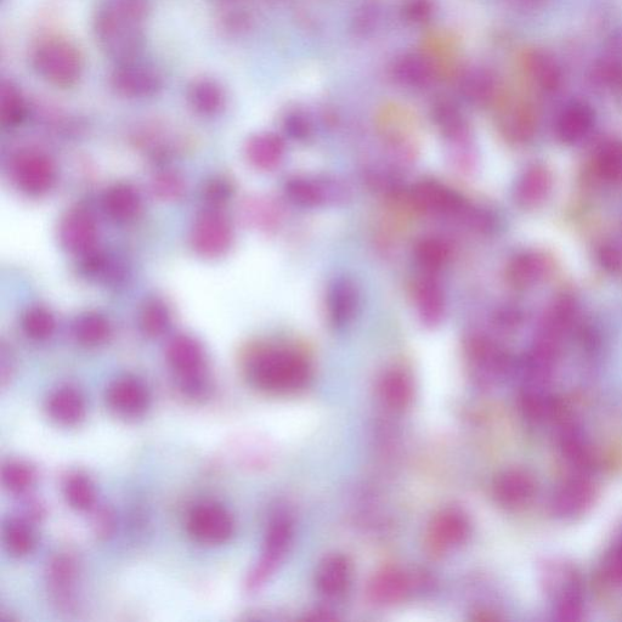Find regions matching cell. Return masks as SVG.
Wrapping results in <instances>:
<instances>
[{"mask_svg":"<svg viewBox=\"0 0 622 622\" xmlns=\"http://www.w3.org/2000/svg\"><path fill=\"white\" fill-rule=\"evenodd\" d=\"M149 13L150 0H111L96 15V38L118 64L134 61L143 50Z\"/></svg>","mask_w":622,"mask_h":622,"instance_id":"6da1fadb","label":"cell"},{"mask_svg":"<svg viewBox=\"0 0 622 622\" xmlns=\"http://www.w3.org/2000/svg\"><path fill=\"white\" fill-rule=\"evenodd\" d=\"M246 369L254 387L273 394L296 393L307 387L313 375L303 354L284 347L257 350L248 359Z\"/></svg>","mask_w":622,"mask_h":622,"instance_id":"7a4b0ae2","label":"cell"},{"mask_svg":"<svg viewBox=\"0 0 622 622\" xmlns=\"http://www.w3.org/2000/svg\"><path fill=\"white\" fill-rule=\"evenodd\" d=\"M32 65L38 76L59 88L75 86L83 72V58L76 45L61 38L39 43L32 55Z\"/></svg>","mask_w":622,"mask_h":622,"instance_id":"3957f363","label":"cell"},{"mask_svg":"<svg viewBox=\"0 0 622 622\" xmlns=\"http://www.w3.org/2000/svg\"><path fill=\"white\" fill-rule=\"evenodd\" d=\"M545 587L554 618L580 620L585 609V591L578 573L567 564H554L545 573Z\"/></svg>","mask_w":622,"mask_h":622,"instance_id":"277c9868","label":"cell"},{"mask_svg":"<svg viewBox=\"0 0 622 622\" xmlns=\"http://www.w3.org/2000/svg\"><path fill=\"white\" fill-rule=\"evenodd\" d=\"M169 364L180 377V386L191 398L206 397L209 384L205 375V353L189 336H178L167 349Z\"/></svg>","mask_w":622,"mask_h":622,"instance_id":"5b68a950","label":"cell"},{"mask_svg":"<svg viewBox=\"0 0 622 622\" xmlns=\"http://www.w3.org/2000/svg\"><path fill=\"white\" fill-rule=\"evenodd\" d=\"M55 166L50 158L37 150H22L10 163V177L21 191L42 195L55 182Z\"/></svg>","mask_w":622,"mask_h":622,"instance_id":"8992f818","label":"cell"},{"mask_svg":"<svg viewBox=\"0 0 622 622\" xmlns=\"http://www.w3.org/2000/svg\"><path fill=\"white\" fill-rule=\"evenodd\" d=\"M595 496L591 472L573 471L556 486L551 497V511L562 519H574L590 508Z\"/></svg>","mask_w":622,"mask_h":622,"instance_id":"52a82bcc","label":"cell"},{"mask_svg":"<svg viewBox=\"0 0 622 622\" xmlns=\"http://www.w3.org/2000/svg\"><path fill=\"white\" fill-rule=\"evenodd\" d=\"M346 186L336 179L305 177L298 175L288 179L285 195L293 205L302 208H316L343 201L347 197Z\"/></svg>","mask_w":622,"mask_h":622,"instance_id":"ba28073f","label":"cell"},{"mask_svg":"<svg viewBox=\"0 0 622 622\" xmlns=\"http://www.w3.org/2000/svg\"><path fill=\"white\" fill-rule=\"evenodd\" d=\"M292 535V523L288 518L279 517L271 523L267 537H265L262 557L248 578V590H258L273 575L291 545Z\"/></svg>","mask_w":622,"mask_h":622,"instance_id":"9c48e42d","label":"cell"},{"mask_svg":"<svg viewBox=\"0 0 622 622\" xmlns=\"http://www.w3.org/2000/svg\"><path fill=\"white\" fill-rule=\"evenodd\" d=\"M188 530L201 544L220 545L233 536L234 522L224 507L202 503L189 514Z\"/></svg>","mask_w":622,"mask_h":622,"instance_id":"30bf717a","label":"cell"},{"mask_svg":"<svg viewBox=\"0 0 622 622\" xmlns=\"http://www.w3.org/2000/svg\"><path fill=\"white\" fill-rule=\"evenodd\" d=\"M409 201L417 211L435 216H455L467 209L465 199L437 180H421L412 186Z\"/></svg>","mask_w":622,"mask_h":622,"instance_id":"8fae6325","label":"cell"},{"mask_svg":"<svg viewBox=\"0 0 622 622\" xmlns=\"http://www.w3.org/2000/svg\"><path fill=\"white\" fill-rule=\"evenodd\" d=\"M191 242L200 256L218 258L229 251L233 243V230L222 214L206 212L196 220Z\"/></svg>","mask_w":622,"mask_h":622,"instance_id":"7c38bea8","label":"cell"},{"mask_svg":"<svg viewBox=\"0 0 622 622\" xmlns=\"http://www.w3.org/2000/svg\"><path fill=\"white\" fill-rule=\"evenodd\" d=\"M150 393L137 378L122 377L113 381L106 390V404L117 416L132 420L146 414Z\"/></svg>","mask_w":622,"mask_h":622,"instance_id":"4fadbf2b","label":"cell"},{"mask_svg":"<svg viewBox=\"0 0 622 622\" xmlns=\"http://www.w3.org/2000/svg\"><path fill=\"white\" fill-rule=\"evenodd\" d=\"M112 87L127 98H150L162 88V77L154 67L130 61L113 72Z\"/></svg>","mask_w":622,"mask_h":622,"instance_id":"5bb4252c","label":"cell"},{"mask_svg":"<svg viewBox=\"0 0 622 622\" xmlns=\"http://www.w3.org/2000/svg\"><path fill=\"white\" fill-rule=\"evenodd\" d=\"M471 524L465 513L456 508L440 512L428 530V546L434 553H446L467 540Z\"/></svg>","mask_w":622,"mask_h":622,"instance_id":"9a60e30c","label":"cell"},{"mask_svg":"<svg viewBox=\"0 0 622 622\" xmlns=\"http://www.w3.org/2000/svg\"><path fill=\"white\" fill-rule=\"evenodd\" d=\"M360 304L359 288L349 277H338L331 282L326 293V310L329 321L336 329L352 322Z\"/></svg>","mask_w":622,"mask_h":622,"instance_id":"2e32d148","label":"cell"},{"mask_svg":"<svg viewBox=\"0 0 622 622\" xmlns=\"http://www.w3.org/2000/svg\"><path fill=\"white\" fill-rule=\"evenodd\" d=\"M414 301L422 325L433 329L441 324L445 316L446 297L437 275L421 274L414 287Z\"/></svg>","mask_w":622,"mask_h":622,"instance_id":"e0dca14e","label":"cell"},{"mask_svg":"<svg viewBox=\"0 0 622 622\" xmlns=\"http://www.w3.org/2000/svg\"><path fill=\"white\" fill-rule=\"evenodd\" d=\"M536 494V480L533 474L524 469H508L496 478L494 495L497 502L506 508L527 506Z\"/></svg>","mask_w":622,"mask_h":622,"instance_id":"ac0fdd59","label":"cell"},{"mask_svg":"<svg viewBox=\"0 0 622 622\" xmlns=\"http://www.w3.org/2000/svg\"><path fill=\"white\" fill-rule=\"evenodd\" d=\"M60 241L67 251L84 254L93 252L96 242V225L90 213L83 209H75L62 219Z\"/></svg>","mask_w":622,"mask_h":622,"instance_id":"d6986e66","label":"cell"},{"mask_svg":"<svg viewBox=\"0 0 622 622\" xmlns=\"http://www.w3.org/2000/svg\"><path fill=\"white\" fill-rule=\"evenodd\" d=\"M352 563L342 554H333L321 563L316 573V587L330 598L342 596L352 581Z\"/></svg>","mask_w":622,"mask_h":622,"instance_id":"ffe728a7","label":"cell"},{"mask_svg":"<svg viewBox=\"0 0 622 622\" xmlns=\"http://www.w3.org/2000/svg\"><path fill=\"white\" fill-rule=\"evenodd\" d=\"M410 591V580L398 569H384L373 576L367 596L377 605H392L403 601Z\"/></svg>","mask_w":622,"mask_h":622,"instance_id":"44dd1931","label":"cell"},{"mask_svg":"<svg viewBox=\"0 0 622 622\" xmlns=\"http://www.w3.org/2000/svg\"><path fill=\"white\" fill-rule=\"evenodd\" d=\"M47 411L62 426H76L86 416V401L75 388H60L48 398Z\"/></svg>","mask_w":622,"mask_h":622,"instance_id":"7402d4cb","label":"cell"},{"mask_svg":"<svg viewBox=\"0 0 622 622\" xmlns=\"http://www.w3.org/2000/svg\"><path fill=\"white\" fill-rule=\"evenodd\" d=\"M246 156L254 168L260 169V171H273L284 160V140L276 134H258L248 141Z\"/></svg>","mask_w":622,"mask_h":622,"instance_id":"603a6c76","label":"cell"},{"mask_svg":"<svg viewBox=\"0 0 622 622\" xmlns=\"http://www.w3.org/2000/svg\"><path fill=\"white\" fill-rule=\"evenodd\" d=\"M467 349L473 363L493 380L505 375L510 369V359L507 354L488 338L472 337L469 339Z\"/></svg>","mask_w":622,"mask_h":622,"instance_id":"cb8c5ba5","label":"cell"},{"mask_svg":"<svg viewBox=\"0 0 622 622\" xmlns=\"http://www.w3.org/2000/svg\"><path fill=\"white\" fill-rule=\"evenodd\" d=\"M104 209L110 218L118 222H129L138 217L140 212L139 192L129 185L113 186L104 196Z\"/></svg>","mask_w":622,"mask_h":622,"instance_id":"d4e9b609","label":"cell"},{"mask_svg":"<svg viewBox=\"0 0 622 622\" xmlns=\"http://www.w3.org/2000/svg\"><path fill=\"white\" fill-rule=\"evenodd\" d=\"M451 256L448 242L438 237H424L418 241L414 250V257L418 267L424 274L438 275L439 271L448 264Z\"/></svg>","mask_w":622,"mask_h":622,"instance_id":"484cf974","label":"cell"},{"mask_svg":"<svg viewBox=\"0 0 622 622\" xmlns=\"http://www.w3.org/2000/svg\"><path fill=\"white\" fill-rule=\"evenodd\" d=\"M551 189V175L544 167L535 166L520 178L516 188L519 205L533 207L540 203Z\"/></svg>","mask_w":622,"mask_h":622,"instance_id":"4316f807","label":"cell"},{"mask_svg":"<svg viewBox=\"0 0 622 622\" xmlns=\"http://www.w3.org/2000/svg\"><path fill=\"white\" fill-rule=\"evenodd\" d=\"M380 392L383 400L390 407L405 409L414 398V383L411 377L403 371H389L382 378Z\"/></svg>","mask_w":622,"mask_h":622,"instance_id":"83f0119b","label":"cell"},{"mask_svg":"<svg viewBox=\"0 0 622 622\" xmlns=\"http://www.w3.org/2000/svg\"><path fill=\"white\" fill-rule=\"evenodd\" d=\"M545 259L535 253H524L514 258L508 267L507 276L511 284L527 287L535 284L545 274Z\"/></svg>","mask_w":622,"mask_h":622,"instance_id":"f1b7e54d","label":"cell"},{"mask_svg":"<svg viewBox=\"0 0 622 622\" xmlns=\"http://www.w3.org/2000/svg\"><path fill=\"white\" fill-rule=\"evenodd\" d=\"M189 100L191 106L201 115L212 116L223 109L224 92L211 79H201L191 87Z\"/></svg>","mask_w":622,"mask_h":622,"instance_id":"f546056e","label":"cell"},{"mask_svg":"<svg viewBox=\"0 0 622 622\" xmlns=\"http://www.w3.org/2000/svg\"><path fill=\"white\" fill-rule=\"evenodd\" d=\"M433 118L444 138L452 143L467 141L469 135L467 122L456 106L449 103L435 106Z\"/></svg>","mask_w":622,"mask_h":622,"instance_id":"4dcf8cb0","label":"cell"},{"mask_svg":"<svg viewBox=\"0 0 622 622\" xmlns=\"http://www.w3.org/2000/svg\"><path fill=\"white\" fill-rule=\"evenodd\" d=\"M592 121V113L587 107H570L559 120L558 133L565 143H578L590 133Z\"/></svg>","mask_w":622,"mask_h":622,"instance_id":"1f68e13d","label":"cell"},{"mask_svg":"<svg viewBox=\"0 0 622 622\" xmlns=\"http://www.w3.org/2000/svg\"><path fill=\"white\" fill-rule=\"evenodd\" d=\"M73 335L84 346H99L110 335L109 322H107L104 316L99 314L88 313L81 315L73 324Z\"/></svg>","mask_w":622,"mask_h":622,"instance_id":"d6a6232c","label":"cell"},{"mask_svg":"<svg viewBox=\"0 0 622 622\" xmlns=\"http://www.w3.org/2000/svg\"><path fill=\"white\" fill-rule=\"evenodd\" d=\"M4 544L13 556L24 557L35 547V535L22 520H10L4 528Z\"/></svg>","mask_w":622,"mask_h":622,"instance_id":"836d02e7","label":"cell"},{"mask_svg":"<svg viewBox=\"0 0 622 622\" xmlns=\"http://www.w3.org/2000/svg\"><path fill=\"white\" fill-rule=\"evenodd\" d=\"M65 497L77 511H89L95 505V490L92 482L82 474H72L66 479Z\"/></svg>","mask_w":622,"mask_h":622,"instance_id":"e575fe53","label":"cell"},{"mask_svg":"<svg viewBox=\"0 0 622 622\" xmlns=\"http://www.w3.org/2000/svg\"><path fill=\"white\" fill-rule=\"evenodd\" d=\"M26 105L18 88L9 82L0 87V116L5 126H16L24 120Z\"/></svg>","mask_w":622,"mask_h":622,"instance_id":"d590c367","label":"cell"},{"mask_svg":"<svg viewBox=\"0 0 622 622\" xmlns=\"http://www.w3.org/2000/svg\"><path fill=\"white\" fill-rule=\"evenodd\" d=\"M398 75L401 81L410 86L423 87L432 81L433 66L423 56H406L398 65Z\"/></svg>","mask_w":622,"mask_h":622,"instance_id":"8d00e7d4","label":"cell"},{"mask_svg":"<svg viewBox=\"0 0 622 622\" xmlns=\"http://www.w3.org/2000/svg\"><path fill=\"white\" fill-rule=\"evenodd\" d=\"M26 335L37 341L47 339L53 335L55 321L53 315L42 307L28 309L21 321Z\"/></svg>","mask_w":622,"mask_h":622,"instance_id":"74e56055","label":"cell"},{"mask_svg":"<svg viewBox=\"0 0 622 622\" xmlns=\"http://www.w3.org/2000/svg\"><path fill=\"white\" fill-rule=\"evenodd\" d=\"M597 167L602 177L608 180H622V143L610 141L599 149Z\"/></svg>","mask_w":622,"mask_h":622,"instance_id":"f35d334b","label":"cell"},{"mask_svg":"<svg viewBox=\"0 0 622 622\" xmlns=\"http://www.w3.org/2000/svg\"><path fill=\"white\" fill-rule=\"evenodd\" d=\"M140 319L141 327L150 336L162 335L169 326L168 309L165 304L158 301L147 303Z\"/></svg>","mask_w":622,"mask_h":622,"instance_id":"ab89813d","label":"cell"},{"mask_svg":"<svg viewBox=\"0 0 622 622\" xmlns=\"http://www.w3.org/2000/svg\"><path fill=\"white\" fill-rule=\"evenodd\" d=\"M3 483L13 493H24L35 480L32 469L21 462H10L2 472Z\"/></svg>","mask_w":622,"mask_h":622,"instance_id":"60d3db41","label":"cell"},{"mask_svg":"<svg viewBox=\"0 0 622 622\" xmlns=\"http://www.w3.org/2000/svg\"><path fill=\"white\" fill-rule=\"evenodd\" d=\"M529 70L535 81L542 87L551 89L557 87L559 75L556 65L546 56L535 55L530 60Z\"/></svg>","mask_w":622,"mask_h":622,"instance_id":"b9f144b4","label":"cell"},{"mask_svg":"<svg viewBox=\"0 0 622 622\" xmlns=\"http://www.w3.org/2000/svg\"><path fill=\"white\" fill-rule=\"evenodd\" d=\"M463 89H465L468 99H471L474 103H485L493 95L494 84L484 73L476 72L466 77Z\"/></svg>","mask_w":622,"mask_h":622,"instance_id":"7bdbcfd3","label":"cell"},{"mask_svg":"<svg viewBox=\"0 0 622 622\" xmlns=\"http://www.w3.org/2000/svg\"><path fill=\"white\" fill-rule=\"evenodd\" d=\"M285 130L292 139L307 140L311 134V127L301 115H291L286 118Z\"/></svg>","mask_w":622,"mask_h":622,"instance_id":"ee69618b","label":"cell"},{"mask_svg":"<svg viewBox=\"0 0 622 622\" xmlns=\"http://www.w3.org/2000/svg\"><path fill=\"white\" fill-rule=\"evenodd\" d=\"M156 191L165 199H172V197L177 199L183 192L182 180L175 178L174 175H163L157 179Z\"/></svg>","mask_w":622,"mask_h":622,"instance_id":"f6af8a7d","label":"cell"},{"mask_svg":"<svg viewBox=\"0 0 622 622\" xmlns=\"http://www.w3.org/2000/svg\"><path fill=\"white\" fill-rule=\"evenodd\" d=\"M602 262L609 269H618L622 265V253L616 247H607L602 251Z\"/></svg>","mask_w":622,"mask_h":622,"instance_id":"bcb514c9","label":"cell"},{"mask_svg":"<svg viewBox=\"0 0 622 622\" xmlns=\"http://www.w3.org/2000/svg\"><path fill=\"white\" fill-rule=\"evenodd\" d=\"M230 190V186L225 182L213 183L211 188L208 189V196L213 201H223V199L228 197Z\"/></svg>","mask_w":622,"mask_h":622,"instance_id":"7dc6e473","label":"cell"}]
</instances>
